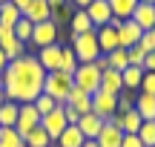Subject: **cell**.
Segmentation results:
<instances>
[{"label": "cell", "instance_id": "1", "mask_svg": "<svg viewBox=\"0 0 155 147\" xmlns=\"http://www.w3.org/2000/svg\"><path fill=\"white\" fill-rule=\"evenodd\" d=\"M46 72L40 67L38 55H23L17 61H9V67L0 72V87L6 92V101L15 104H32L35 98L43 92Z\"/></svg>", "mask_w": 155, "mask_h": 147}, {"label": "cell", "instance_id": "2", "mask_svg": "<svg viewBox=\"0 0 155 147\" xmlns=\"http://www.w3.org/2000/svg\"><path fill=\"white\" fill-rule=\"evenodd\" d=\"M72 87H75V81H72V75L69 72H46V81H43V92L46 95H52L55 98V104H66L69 101V92H72Z\"/></svg>", "mask_w": 155, "mask_h": 147}, {"label": "cell", "instance_id": "3", "mask_svg": "<svg viewBox=\"0 0 155 147\" xmlns=\"http://www.w3.org/2000/svg\"><path fill=\"white\" fill-rule=\"evenodd\" d=\"M72 52L78 58V63H95L101 58V46H98V35L86 32V35H72Z\"/></svg>", "mask_w": 155, "mask_h": 147}, {"label": "cell", "instance_id": "4", "mask_svg": "<svg viewBox=\"0 0 155 147\" xmlns=\"http://www.w3.org/2000/svg\"><path fill=\"white\" fill-rule=\"evenodd\" d=\"M72 81H75L78 90L95 95V92L101 90V69L95 67V63H78V69L72 72Z\"/></svg>", "mask_w": 155, "mask_h": 147}, {"label": "cell", "instance_id": "5", "mask_svg": "<svg viewBox=\"0 0 155 147\" xmlns=\"http://www.w3.org/2000/svg\"><path fill=\"white\" fill-rule=\"evenodd\" d=\"M58 32H61V26H58L55 20H43V23H35V29H32V40H29V46H35V49H43V46H52V43H58Z\"/></svg>", "mask_w": 155, "mask_h": 147}, {"label": "cell", "instance_id": "6", "mask_svg": "<svg viewBox=\"0 0 155 147\" xmlns=\"http://www.w3.org/2000/svg\"><path fill=\"white\" fill-rule=\"evenodd\" d=\"M40 118H43V115L35 110V104H20V113H17V121H15V130L26 138L32 130H38V127H40Z\"/></svg>", "mask_w": 155, "mask_h": 147}, {"label": "cell", "instance_id": "7", "mask_svg": "<svg viewBox=\"0 0 155 147\" xmlns=\"http://www.w3.org/2000/svg\"><path fill=\"white\" fill-rule=\"evenodd\" d=\"M92 113L98 115V118L109 121L112 115L118 113V95H109V92L98 90V92H95V95H92Z\"/></svg>", "mask_w": 155, "mask_h": 147}, {"label": "cell", "instance_id": "8", "mask_svg": "<svg viewBox=\"0 0 155 147\" xmlns=\"http://www.w3.org/2000/svg\"><path fill=\"white\" fill-rule=\"evenodd\" d=\"M0 49L6 52L9 61H17V58L26 55V43H20L15 38V29H9V26H0Z\"/></svg>", "mask_w": 155, "mask_h": 147}, {"label": "cell", "instance_id": "9", "mask_svg": "<svg viewBox=\"0 0 155 147\" xmlns=\"http://www.w3.org/2000/svg\"><path fill=\"white\" fill-rule=\"evenodd\" d=\"M40 127H43V130H46V136L55 142V138H58V136H61V133L69 127L66 115H63V107H55L52 113H46L43 118H40Z\"/></svg>", "mask_w": 155, "mask_h": 147}, {"label": "cell", "instance_id": "10", "mask_svg": "<svg viewBox=\"0 0 155 147\" xmlns=\"http://www.w3.org/2000/svg\"><path fill=\"white\" fill-rule=\"evenodd\" d=\"M106 124L118 127L121 133H138V127L144 124V118H141V115L135 113V107H132V110H127V113H115Z\"/></svg>", "mask_w": 155, "mask_h": 147}, {"label": "cell", "instance_id": "11", "mask_svg": "<svg viewBox=\"0 0 155 147\" xmlns=\"http://www.w3.org/2000/svg\"><path fill=\"white\" fill-rule=\"evenodd\" d=\"M61 49H63L61 40L52 43V46L38 49V61H40V67H43V72H58V69H61Z\"/></svg>", "mask_w": 155, "mask_h": 147}, {"label": "cell", "instance_id": "12", "mask_svg": "<svg viewBox=\"0 0 155 147\" xmlns=\"http://www.w3.org/2000/svg\"><path fill=\"white\" fill-rule=\"evenodd\" d=\"M83 12L89 15V20H92V26H95V29L106 26V23L112 20V9H109V3H106V0H92V3H89Z\"/></svg>", "mask_w": 155, "mask_h": 147}, {"label": "cell", "instance_id": "13", "mask_svg": "<svg viewBox=\"0 0 155 147\" xmlns=\"http://www.w3.org/2000/svg\"><path fill=\"white\" fill-rule=\"evenodd\" d=\"M95 35H98V46H101V55H109V52L121 49V40H118V29L115 26H101L95 29Z\"/></svg>", "mask_w": 155, "mask_h": 147}, {"label": "cell", "instance_id": "14", "mask_svg": "<svg viewBox=\"0 0 155 147\" xmlns=\"http://www.w3.org/2000/svg\"><path fill=\"white\" fill-rule=\"evenodd\" d=\"M141 35H144V29H141L135 20H124L121 26H118V40H121V49L135 46V43L141 40Z\"/></svg>", "mask_w": 155, "mask_h": 147}, {"label": "cell", "instance_id": "15", "mask_svg": "<svg viewBox=\"0 0 155 147\" xmlns=\"http://www.w3.org/2000/svg\"><path fill=\"white\" fill-rule=\"evenodd\" d=\"M129 20H135V23H138L141 29H144V32L155 29V6H152V3H138Z\"/></svg>", "mask_w": 155, "mask_h": 147}, {"label": "cell", "instance_id": "16", "mask_svg": "<svg viewBox=\"0 0 155 147\" xmlns=\"http://www.w3.org/2000/svg\"><path fill=\"white\" fill-rule=\"evenodd\" d=\"M101 90L109 92V95H121L124 92V78L118 69H104L101 72Z\"/></svg>", "mask_w": 155, "mask_h": 147}, {"label": "cell", "instance_id": "17", "mask_svg": "<svg viewBox=\"0 0 155 147\" xmlns=\"http://www.w3.org/2000/svg\"><path fill=\"white\" fill-rule=\"evenodd\" d=\"M104 124H106L104 118H98L95 113H86V115H81V121H78V130L83 133V138H98V133L104 130Z\"/></svg>", "mask_w": 155, "mask_h": 147}, {"label": "cell", "instance_id": "18", "mask_svg": "<svg viewBox=\"0 0 155 147\" xmlns=\"http://www.w3.org/2000/svg\"><path fill=\"white\" fill-rule=\"evenodd\" d=\"M23 17H29L32 23H43V20H52V9L46 0H32L23 12Z\"/></svg>", "mask_w": 155, "mask_h": 147}, {"label": "cell", "instance_id": "19", "mask_svg": "<svg viewBox=\"0 0 155 147\" xmlns=\"http://www.w3.org/2000/svg\"><path fill=\"white\" fill-rule=\"evenodd\" d=\"M83 142H86V138H83V133L78 130V124H69L66 130L52 142V147H81Z\"/></svg>", "mask_w": 155, "mask_h": 147}, {"label": "cell", "instance_id": "20", "mask_svg": "<svg viewBox=\"0 0 155 147\" xmlns=\"http://www.w3.org/2000/svg\"><path fill=\"white\" fill-rule=\"evenodd\" d=\"M69 107H75L81 115H86V113H92V95L89 92H83V90H78V87H72V92H69Z\"/></svg>", "mask_w": 155, "mask_h": 147}, {"label": "cell", "instance_id": "21", "mask_svg": "<svg viewBox=\"0 0 155 147\" xmlns=\"http://www.w3.org/2000/svg\"><path fill=\"white\" fill-rule=\"evenodd\" d=\"M98 147H121V142H124V133L118 130V127H112V124H104V130L98 133Z\"/></svg>", "mask_w": 155, "mask_h": 147}, {"label": "cell", "instance_id": "22", "mask_svg": "<svg viewBox=\"0 0 155 147\" xmlns=\"http://www.w3.org/2000/svg\"><path fill=\"white\" fill-rule=\"evenodd\" d=\"M69 29H72V35H86V32H95L92 20H89V15L83 9L72 12V17H69Z\"/></svg>", "mask_w": 155, "mask_h": 147}, {"label": "cell", "instance_id": "23", "mask_svg": "<svg viewBox=\"0 0 155 147\" xmlns=\"http://www.w3.org/2000/svg\"><path fill=\"white\" fill-rule=\"evenodd\" d=\"M135 113L144 121H155V95H135Z\"/></svg>", "mask_w": 155, "mask_h": 147}, {"label": "cell", "instance_id": "24", "mask_svg": "<svg viewBox=\"0 0 155 147\" xmlns=\"http://www.w3.org/2000/svg\"><path fill=\"white\" fill-rule=\"evenodd\" d=\"M112 9V17H118V20H129L135 12V6H138V0H106Z\"/></svg>", "mask_w": 155, "mask_h": 147}, {"label": "cell", "instance_id": "25", "mask_svg": "<svg viewBox=\"0 0 155 147\" xmlns=\"http://www.w3.org/2000/svg\"><path fill=\"white\" fill-rule=\"evenodd\" d=\"M121 78H124V90H127V92H135V90H141L144 69H141V67H127V69L121 72Z\"/></svg>", "mask_w": 155, "mask_h": 147}, {"label": "cell", "instance_id": "26", "mask_svg": "<svg viewBox=\"0 0 155 147\" xmlns=\"http://www.w3.org/2000/svg\"><path fill=\"white\" fill-rule=\"evenodd\" d=\"M23 17V12L17 9L15 3H0V26H9V29H15V23Z\"/></svg>", "mask_w": 155, "mask_h": 147}, {"label": "cell", "instance_id": "27", "mask_svg": "<svg viewBox=\"0 0 155 147\" xmlns=\"http://www.w3.org/2000/svg\"><path fill=\"white\" fill-rule=\"evenodd\" d=\"M0 147H26V142L15 127H0Z\"/></svg>", "mask_w": 155, "mask_h": 147}, {"label": "cell", "instance_id": "28", "mask_svg": "<svg viewBox=\"0 0 155 147\" xmlns=\"http://www.w3.org/2000/svg\"><path fill=\"white\" fill-rule=\"evenodd\" d=\"M17 113H20V104H15V101H6L3 107H0V127H15V121H17Z\"/></svg>", "mask_w": 155, "mask_h": 147}, {"label": "cell", "instance_id": "29", "mask_svg": "<svg viewBox=\"0 0 155 147\" xmlns=\"http://www.w3.org/2000/svg\"><path fill=\"white\" fill-rule=\"evenodd\" d=\"M32 29H35V23L29 20V17H20V20L15 23V38L20 40V43L29 46V40H32Z\"/></svg>", "mask_w": 155, "mask_h": 147}, {"label": "cell", "instance_id": "30", "mask_svg": "<svg viewBox=\"0 0 155 147\" xmlns=\"http://www.w3.org/2000/svg\"><path fill=\"white\" fill-rule=\"evenodd\" d=\"M23 142H26V147H52V138L46 136V130H43V127L32 130L26 138H23Z\"/></svg>", "mask_w": 155, "mask_h": 147}, {"label": "cell", "instance_id": "31", "mask_svg": "<svg viewBox=\"0 0 155 147\" xmlns=\"http://www.w3.org/2000/svg\"><path fill=\"white\" fill-rule=\"evenodd\" d=\"M75 69H78V58H75L72 46H63V49H61V72H69V75H72Z\"/></svg>", "mask_w": 155, "mask_h": 147}, {"label": "cell", "instance_id": "32", "mask_svg": "<svg viewBox=\"0 0 155 147\" xmlns=\"http://www.w3.org/2000/svg\"><path fill=\"white\" fill-rule=\"evenodd\" d=\"M109 69H118V72H124V69L129 67V58H127V49H115V52H109Z\"/></svg>", "mask_w": 155, "mask_h": 147}, {"label": "cell", "instance_id": "33", "mask_svg": "<svg viewBox=\"0 0 155 147\" xmlns=\"http://www.w3.org/2000/svg\"><path fill=\"white\" fill-rule=\"evenodd\" d=\"M32 104H35V110H38L40 115H46V113H52L55 107H61V104H55V98H52V95H46V92H40V95L35 98Z\"/></svg>", "mask_w": 155, "mask_h": 147}, {"label": "cell", "instance_id": "34", "mask_svg": "<svg viewBox=\"0 0 155 147\" xmlns=\"http://www.w3.org/2000/svg\"><path fill=\"white\" fill-rule=\"evenodd\" d=\"M138 138L144 142V147H155V121H144L138 127Z\"/></svg>", "mask_w": 155, "mask_h": 147}, {"label": "cell", "instance_id": "35", "mask_svg": "<svg viewBox=\"0 0 155 147\" xmlns=\"http://www.w3.org/2000/svg\"><path fill=\"white\" fill-rule=\"evenodd\" d=\"M69 17H72V6H69V3L58 6V9H52V20H55L58 26H63V23H69Z\"/></svg>", "mask_w": 155, "mask_h": 147}, {"label": "cell", "instance_id": "36", "mask_svg": "<svg viewBox=\"0 0 155 147\" xmlns=\"http://www.w3.org/2000/svg\"><path fill=\"white\" fill-rule=\"evenodd\" d=\"M127 58H129V67H144V58H147V52L141 49L138 43H135V46H129V49H127Z\"/></svg>", "mask_w": 155, "mask_h": 147}, {"label": "cell", "instance_id": "37", "mask_svg": "<svg viewBox=\"0 0 155 147\" xmlns=\"http://www.w3.org/2000/svg\"><path fill=\"white\" fill-rule=\"evenodd\" d=\"M138 46L147 52V55H150V52H155V29H150V32H144V35H141Z\"/></svg>", "mask_w": 155, "mask_h": 147}, {"label": "cell", "instance_id": "38", "mask_svg": "<svg viewBox=\"0 0 155 147\" xmlns=\"http://www.w3.org/2000/svg\"><path fill=\"white\" fill-rule=\"evenodd\" d=\"M141 92H144V95H155V72H144V81H141Z\"/></svg>", "mask_w": 155, "mask_h": 147}, {"label": "cell", "instance_id": "39", "mask_svg": "<svg viewBox=\"0 0 155 147\" xmlns=\"http://www.w3.org/2000/svg\"><path fill=\"white\" fill-rule=\"evenodd\" d=\"M121 147H144V142L138 138V133H124V142Z\"/></svg>", "mask_w": 155, "mask_h": 147}, {"label": "cell", "instance_id": "40", "mask_svg": "<svg viewBox=\"0 0 155 147\" xmlns=\"http://www.w3.org/2000/svg\"><path fill=\"white\" fill-rule=\"evenodd\" d=\"M135 107V98L132 95H118V113H127V110Z\"/></svg>", "mask_w": 155, "mask_h": 147}, {"label": "cell", "instance_id": "41", "mask_svg": "<svg viewBox=\"0 0 155 147\" xmlns=\"http://www.w3.org/2000/svg\"><path fill=\"white\" fill-rule=\"evenodd\" d=\"M63 115H66L69 124H78V121H81V113H78L75 107H69V104H63Z\"/></svg>", "mask_w": 155, "mask_h": 147}, {"label": "cell", "instance_id": "42", "mask_svg": "<svg viewBox=\"0 0 155 147\" xmlns=\"http://www.w3.org/2000/svg\"><path fill=\"white\" fill-rule=\"evenodd\" d=\"M141 69H144V72H155V52H150V55L144 58V67Z\"/></svg>", "mask_w": 155, "mask_h": 147}, {"label": "cell", "instance_id": "43", "mask_svg": "<svg viewBox=\"0 0 155 147\" xmlns=\"http://www.w3.org/2000/svg\"><path fill=\"white\" fill-rule=\"evenodd\" d=\"M66 3H69V6H72V9H75V12H78V9H86V6H89V3H92V0H66Z\"/></svg>", "mask_w": 155, "mask_h": 147}, {"label": "cell", "instance_id": "44", "mask_svg": "<svg viewBox=\"0 0 155 147\" xmlns=\"http://www.w3.org/2000/svg\"><path fill=\"white\" fill-rule=\"evenodd\" d=\"M95 67H98L101 72H104V69H109V58H106V55H101L98 61H95Z\"/></svg>", "mask_w": 155, "mask_h": 147}, {"label": "cell", "instance_id": "45", "mask_svg": "<svg viewBox=\"0 0 155 147\" xmlns=\"http://www.w3.org/2000/svg\"><path fill=\"white\" fill-rule=\"evenodd\" d=\"M9 3H15V6H17V9H20V12H26V6L32 3V0H9Z\"/></svg>", "mask_w": 155, "mask_h": 147}, {"label": "cell", "instance_id": "46", "mask_svg": "<svg viewBox=\"0 0 155 147\" xmlns=\"http://www.w3.org/2000/svg\"><path fill=\"white\" fill-rule=\"evenodd\" d=\"M6 67H9V58H6V52H3V49H0V72H3V69H6Z\"/></svg>", "mask_w": 155, "mask_h": 147}, {"label": "cell", "instance_id": "47", "mask_svg": "<svg viewBox=\"0 0 155 147\" xmlns=\"http://www.w3.org/2000/svg\"><path fill=\"white\" fill-rule=\"evenodd\" d=\"M46 3H49V9H58V6H63L66 0H46Z\"/></svg>", "mask_w": 155, "mask_h": 147}, {"label": "cell", "instance_id": "48", "mask_svg": "<svg viewBox=\"0 0 155 147\" xmlns=\"http://www.w3.org/2000/svg\"><path fill=\"white\" fill-rule=\"evenodd\" d=\"M81 147H98V142H95V138H86V142H83Z\"/></svg>", "mask_w": 155, "mask_h": 147}, {"label": "cell", "instance_id": "49", "mask_svg": "<svg viewBox=\"0 0 155 147\" xmlns=\"http://www.w3.org/2000/svg\"><path fill=\"white\" fill-rule=\"evenodd\" d=\"M6 104V92H3V87H0V107Z\"/></svg>", "mask_w": 155, "mask_h": 147}, {"label": "cell", "instance_id": "50", "mask_svg": "<svg viewBox=\"0 0 155 147\" xmlns=\"http://www.w3.org/2000/svg\"><path fill=\"white\" fill-rule=\"evenodd\" d=\"M138 3H152V6H155V0H138Z\"/></svg>", "mask_w": 155, "mask_h": 147}, {"label": "cell", "instance_id": "51", "mask_svg": "<svg viewBox=\"0 0 155 147\" xmlns=\"http://www.w3.org/2000/svg\"><path fill=\"white\" fill-rule=\"evenodd\" d=\"M0 3H9V0H0Z\"/></svg>", "mask_w": 155, "mask_h": 147}]
</instances>
